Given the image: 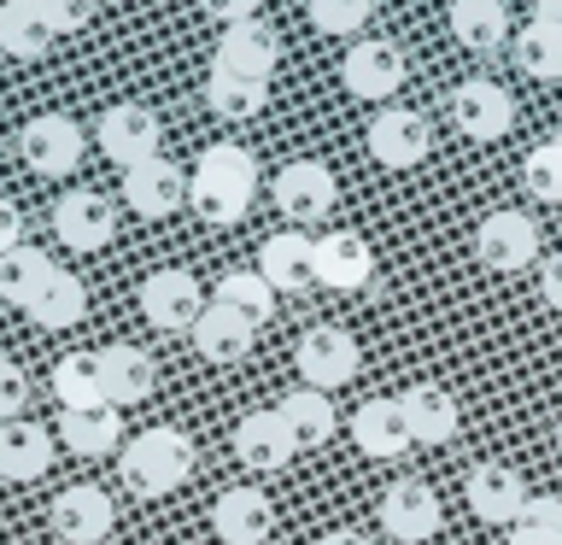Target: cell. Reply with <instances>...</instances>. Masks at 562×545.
<instances>
[{"mask_svg": "<svg viewBox=\"0 0 562 545\" xmlns=\"http://www.w3.org/2000/svg\"><path fill=\"white\" fill-rule=\"evenodd\" d=\"M258 200V158L235 147V141H217V147H205L200 153V165H193L188 176V205L200 211L205 223H240L246 211H252Z\"/></svg>", "mask_w": 562, "mask_h": 545, "instance_id": "6da1fadb", "label": "cell"}, {"mask_svg": "<svg viewBox=\"0 0 562 545\" xmlns=\"http://www.w3.org/2000/svg\"><path fill=\"white\" fill-rule=\"evenodd\" d=\"M193 464H200V452H193V440L182 429H140L117 452V475L135 499H165V492H176L193 475Z\"/></svg>", "mask_w": 562, "mask_h": 545, "instance_id": "7a4b0ae2", "label": "cell"}, {"mask_svg": "<svg viewBox=\"0 0 562 545\" xmlns=\"http://www.w3.org/2000/svg\"><path fill=\"white\" fill-rule=\"evenodd\" d=\"M94 135H100V153L112 158V165H123V170H135V165H147V158H158V141H165V130H158V112H153V105H140V100L105 105Z\"/></svg>", "mask_w": 562, "mask_h": 545, "instance_id": "3957f363", "label": "cell"}, {"mask_svg": "<svg viewBox=\"0 0 562 545\" xmlns=\"http://www.w3.org/2000/svg\"><path fill=\"white\" fill-rule=\"evenodd\" d=\"M474 258L498 276H516L539 258V223L527 211H486L474 229Z\"/></svg>", "mask_w": 562, "mask_h": 545, "instance_id": "277c9868", "label": "cell"}, {"mask_svg": "<svg viewBox=\"0 0 562 545\" xmlns=\"http://www.w3.org/2000/svg\"><path fill=\"white\" fill-rule=\"evenodd\" d=\"M293 364H299V381L305 387L334 393V387H346L363 369V352H358V341H351L346 329H311L305 341H299Z\"/></svg>", "mask_w": 562, "mask_h": 545, "instance_id": "5b68a950", "label": "cell"}, {"mask_svg": "<svg viewBox=\"0 0 562 545\" xmlns=\"http://www.w3.org/2000/svg\"><path fill=\"white\" fill-rule=\"evenodd\" d=\"M140 316H147L153 329L165 334H193V323L205 316V293L200 281H193L188 270H153L147 281H140Z\"/></svg>", "mask_w": 562, "mask_h": 545, "instance_id": "8992f818", "label": "cell"}, {"mask_svg": "<svg viewBox=\"0 0 562 545\" xmlns=\"http://www.w3.org/2000/svg\"><path fill=\"white\" fill-rule=\"evenodd\" d=\"M18 153H24V165L35 176H70V170L82 165V130L65 112H42V118L24 123Z\"/></svg>", "mask_w": 562, "mask_h": 545, "instance_id": "52a82bcc", "label": "cell"}, {"mask_svg": "<svg viewBox=\"0 0 562 545\" xmlns=\"http://www.w3.org/2000/svg\"><path fill=\"white\" fill-rule=\"evenodd\" d=\"M334 200H340V182H334L328 165H316V158L281 165V176H276V205H281V218H293V223H328Z\"/></svg>", "mask_w": 562, "mask_h": 545, "instance_id": "ba28073f", "label": "cell"}, {"mask_svg": "<svg viewBox=\"0 0 562 545\" xmlns=\"http://www.w3.org/2000/svg\"><path fill=\"white\" fill-rule=\"evenodd\" d=\"M369 153H375V165H386V170H411V165H422V158L434 153L428 118L411 112V105H386V112L369 123Z\"/></svg>", "mask_w": 562, "mask_h": 545, "instance_id": "9c48e42d", "label": "cell"}, {"mask_svg": "<svg viewBox=\"0 0 562 545\" xmlns=\"http://www.w3.org/2000/svg\"><path fill=\"white\" fill-rule=\"evenodd\" d=\"M53 235L65 246H77V253H100V246H112V235H117V211L94 188H70L65 200L53 205Z\"/></svg>", "mask_w": 562, "mask_h": 545, "instance_id": "30bf717a", "label": "cell"}, {"mask_svg": "<svg viewBox=\"0 0 562 545\" xmlns=\"http://www.w3.org/2000/svg\"><path fill=\"white\" fill-rule=\"evenodd\" d=\"M381 527L404 545H422L446 527V504H439V492L428 481H393L381 499Z\"/></svg>", "mask_w": 562, "mask_h": 545, "instance_id": "8fae6325", "label": "cell"}, {"mask_svg": "<svg viewBox=\"0 0 562 545\" xmlns=\"http://www.w3.org/2000/svg\"><path fill=\"white\" fill-rule=\"evenodd\" d=\"M53 527H59L65 545H100L105 534L117 527V504L112 492L94 487V481H77L53 499Z\"/></svg>", "mask_w": 562, "mask_h": 545, "instance_id": "7c38bea8", "label": "cell"}, {"mask_svg": "<svg viewBox=\"0 0 562 545\" xmlns=\"http://www.w3.org/2000/svg\"><path fill=\"white\" fill-rule=\"evenodd\" d=\"M235 457L252 475H276L299 457V440H293L288 422H281V411H252V416L235 422Z\"/></svg>", "mask_w": 562, "mask_h": 545, "instance_id": "4fadbf2b", "label": "cell"}, {"mask_svg": "<svg viewBox=\"0 0 562 545\" xmlns=\"http://www.w3.org/2000/svg\"><path fill=\"white\" fill-rule=\"evenodd\" d=\"M351 440H358V452L375 457V464H393V457H404L416 446L398 399H363L358 411H351Z\"/></svg>", "mask_w": 562, "mask_h": 545, "instance_id": "5bb4252c", "label": "cell"}, {"mask_svg": "<svg viewBox=\"0 0 562 545\" xmlns=\"http://www.w3.org/2000/svg\"><path fill=\"white\" fill-rule=\"evenodd\" d=\"M369 276H375V253H369L363 235H351V229H328V235L316 241V288L358 293V288H369Z\"/></svg>", "mask_w": 562, "mask_h": 545, "instance_id": "9a60e30c", "label": "cell"}, {"mask_svg": "<svg viewBox=\"0 0 562 545\" xmlns=\"http://www.w3.org/2000/svg\"><path fill=\"white\" fill-rule=\"evenodd\" d=\"M340 82L351 88L358 100H393L398 88H404V53L393 42H358L346 53V65H340Z\"/></svg>", "mask_w": 562, "mask_h": 545, "instance_id": "2e32d148", "label": "cell"}, {"mask_svg": "<svg viewBox=\"0 0 562 545\" xmlns=\"http://www.w3.org/2000/svg\"><path fill=\"white\" fill-rule=\"evenodd\" d=\"M270 527H276V510L258 487H228V492H217V504H211V534L223 545H263Z\"/></svg>", "mask_w": 562, "mask_h": 545, "instance_id": "e0dca14e", "label": "cell"}, {"mask_svg": "<svg viewBox=\"0 0 562 545\" xmlns=\"http://www.w3.org/2000/svg\"><path fill=\"white\" fill-rule=\"evenodd\" d=\"M123 200H130L135 218H170V211L188 200V176H182V165H170V158L158 153L147 165L123 170Z\"/></svg>", "mask_w": 562, "mask_h": 545, "instance_id": "ac0fdd59", "label": "cell"}, {"mask_svg": "<svg viewBox=\"0 0 562 545\" xmlns=\"http://www.w3.org/2000/svg\"><path fill=\"white\" fill-rule=\"evenodd\" d=\"M258 276L270 281L276 293H305L316 288V241L299 235V229H281L258 246Z\"/></svg>", "mask_w": 562, "mask_h": 545, "instance_id": "d6986e66", "label": "cell"}, {"mask_svg": "<svg viewBox=\"0 0 562 545\" xmlns=\"http://www.w3.org/2000/svg\"><path fill=\"white\" fill-rule=\"evenodd\" d=\"M527 481H521V469H509V464H474L469 469V510L481 522H516L521 510H527Z\"/></svg>", "mask_w": 562, "mask_h": 545, "instance_id": "ffe728a7", "label": "cell"}, {"mask_svg": "<svg viewBox=\"0 0 562 545\" xmlns=\"http://www.w3.org/2000/svg\"><path fill=\"white\" fill-rule=\"evenodd\" d=\"M53 452H59V440L47 434V422H0V475L7 481H42L53 469Z\"/></svg>", "mask_w": 562, "mask_h": 545, "instance_id": "44dd1931", "label": "cell"}, {"mask_svg": "<svg viewBox=\"0 0 562 545\" xmlns=\"http://www.w3.org/2000/svg\"><path fill=\"white\" fill-rule=\"evenodd\" d=\"M451 118L469 141H498V135H509V123H516V105H509V94L498 82H463L451 94Z\"/></svg>", "mask_w": 562, "mask_h": 545, "instance_id": "7402d4cb", "label": "cell"}, {"mask_svg": "<svg viewBox=\"0 0 562 545\" xmlns=\"http://www.w3.org/2000/svg\"><path fill=\"white\" fill-rule=\"evenodd\" d=\"M205 100H211V112L228 118V123L258 118L263 105H270V77H263V70H240V65H217V59H211Z\"/></svg>", "mask_w": 562, "mask_h": 545, "instance_id": "603a6c76", "label": "cell"}, {"mask_svg": "<svg viewBox=\"0 0 562 545\" xmlns=\"http://www.w3.org/2000/svg\"><path fill=\"white\" fill-rule=\"evenodd\" d=\"M398 404H404V422H411L416 446H446V440L457 434V422H463V411H457V399L446 393V387H434V381L404 387Z\"/></svg>", "mask_w": 562, "mask_h": 545, "instance_id": "cb8c5ba5", "label": "cell"}, {"mask_svg": "<svg viewBox=\"0 0 562 545\" xmlns=\"http://www.w3.org/2000/svg\"><path fill=\"white\" fill-rule=\"evenodd\" d=\"M100 381H105V404H140V399H153V387H158V364L147 358L140 346H105L100 352Z\"/></svg>", "mask_w": 562, "mask_h": 545, "instance_id": "d4e9b609", "label": "cell"}, {"mask_svg": "<svg viewBox=\"0 0 562 545\" xmlns=\"http://www.w3.org/2000/svg\"><path fill=\"white\" fill-rule=\"evenodd\" d=\"M59 446L77 457H112L123 452V411L117 404H100V411H65L59 416Z\"/></svg>", "mask_w": 562, "mask_h": 545, "instance_id": "484cf974", "label": "cell"}, {"mask_svg": "<svg viewBox=\"0 0 562 545\" xmlns=\"http://www.w3.org/2000/svg\"><path fill=\"white\" fill-rule=\"evenodd\" d=\"M24 316L35 329H77L82 316H88V288H82V276H70L53 264V276L35 288V299L24 305Z\"/></svg>", "mask_w": 562, "mask_h": 545, "instance_id": "4316f807", "label": "cell"}, {"mask_svg": "<svg viewBox=\"0 0 562 545\" xmlns=\"http://www.w3.org/2000/svg\"><path fill=\"white\" fill-rule=\"evenodd\" d=\"M252 334H258V329L246 323V316H235L228 305H217V299H211L205 316L193 323V346H200L205 364H240L246 352H252Z\"/></svg>", "mask_w": 562, "mask_h": 545, "instance_id": "83f0119b", "label": "cell"}, {"mask_svg": "<svg viewBox=\"0 0 562 545\" xmlns=\"http://www.w3.org/2000/svg\"><path fill=\"white\" fill-rule=\"evenodd\" d=\"M276 59H281V35L263 24V18L228 24L223 42H217V65H240V70H263V77H276Z\"/></svg>", "mask_w": 562, "mask_h": 545, "instance_id": "f1b7e54d", "label": "cell"}, {"mask_svg": "<svg viewBox=\"0 0 562 545\" xmlns=\"http://www.w3.org/2000/svg\"><path fill=\"white\" fill-rule=\"evenodd\" d=\"M53 399L65 411H100L105 404V381H100V352H65L53 364Z\"/></svg>", "mask_w": 562, "mask_h": 545, "instance_id": "f546056e", "label": "cell"}, {"mask_svg": "<svg viewBox=\"0 0 562 545\" xmlns=\"http://www.w3.org/2000/svg\"><path fill=\"white\" fill-rule=\"evenodd\" d=\"M451 35H457V42H463L469 53L504 47V35H509L504 0H451Z\"/></svg>", "mask_w": 562, "mask_h": 545, "instance_id": "4dcf8cb0", "label": "cell"}, {"mask_svg": "<svg viewBox=\"0 0 562 545\" xmlns=\"http://www.w3.org/2000/svg\"><path fill=\"white\" fill-rule=\"evenodd\" d=\"M53 47V30L47 18L35 12V0H0V53L12 59H42Z\"/></svg>", "mask_w": 562, "mask_h": 545, "instance_id": "1f68e13d", "label": "cell"}, {"mask_svg": "<svg viewBox=\"0 0 562 545\" xmlns=\"http://www.w3.org/2000/svg\"><path fill=\"white\" fill-rule=\"evenodd\" d=\"M276 411H281V422L293 429L299 446H323V440L340 429V416H334V399L316 393V387H299V393H288V399L276 404Z\"/></svg>", "mask_w": 562, "mask_h": 545, "instance_id": "d6a6232c", "label": "cell"}, {"mask_svg": "<svg viewBox=\"0 0 562 545\" xmlns=\"http://www.w3.org/2000/svg\"><path fill=\"white\" fill-rule=\"evenodd\" d=\"M276 299H281V293H276L258 270H228V276L217 281V305H228L235 316H246L252 329H263V323L276 316Z\"/></svg>", "mask_w": 562, "mask_h": 545, "instance_id": "836d02e7", "label": "cell"}, {"mask_svg": "<svg viewBox=\"0 0 562 545\" xmlns=\"http://www.w3.org/2000/svg\"><path fill=\"white\" fill-rule=\"evenodd\" d=\"M516 65L539 82H562V24L533 18L527 30H516Z\"/></svg>", "mask_w": 562, "mask_h": 545, "instance_id": "e575fe53", "label": "cell"}, {"mask_svg": "<svg viewBox=\"0 0 562 545\" xmlns=\"http://www.w3.org/2000/svg\"><path fill=\"white\" fill-rule=\"evenodd\" d=\"M47 276H53V258L42 253V246H18V253L0 258V299L24 311L30 299H35V288H42Z\"/></svg>", "mask_w": 562, "mask_h": 545, "instance_id": "d590c367", "label": "cell"}, {"mask_svg": "<svg viewBox=\"0 0 562 545\" xmlns=\"http://www.w3.org/2000/svg\"><path fill=\"white\" fill-rule=\"evenodd\" d=\"M521 176H527V193H533V200L562 205V147H557V141H544V147L527 153Z\"/></svg>", "mask_w": 562, "mask_h": 545, "instance_id": "8d00e7d4", "label": "cell"}, {"mask_svg": "<svg viewBox=\"0 0 562 545\" xmlns=\"http://www.w3.org/2000/svg\"><path fill=\"white\" fill-rule=\"evenodd\" d=\"M305 12L323 35H351L369 24V0H305Z\"/></svg>", "mask_w": 562, "mask_h": 545, "instance_id": "74e56055", "label": "cell"}, {"mask_svg": "<svg viewBox=\"0 0 562 545\" xmlns=\"http://www.w3.org/2000/svg\"><path fill=\"white\" fill-rule=\"evenodd\" d=\"M35 12L47 18L53 35H77L88 18H94V0H35Z\"/></svg>", "mask_w": 562, "mask_h": 545, "instance_id": "f35d334b", "label": "cell"}, {"mask_svg": "<svg viewBox=\"0 0 562 545\" xmlns=\"http://www.w3.org/2000/svg\"><path fill=\"white\" fill-rule=\"evenodd\" d=\"M516 527H527V534H544L562 545V499H551V492H539V499H527V510L516 516Z\"/></svg>", "mask_w": 562, "mask_h": 545, "instance_id": "ab89813d", "label": "cell"}, {"mask_svg": "<svg viewBox=\"0 0 562 545\" xmlns=\"http://www.w3.org/2000/svg\"><path fill=\"white\" fill-rule=\"evenodd\" d=\"M24 404H30V376H24V364L0 358V422H18V416H24Z\"/></svg>", "mask_w": 562, "mask_h": 545, "instance_id": "60d3db41", "label": "cell"}, {"mask_svg": "<svg viewBox=\"0 0 562 545\" xmlns=\"http://www.w3.org/2000/svg\"><path fill=\"white\" fill-rule=\"evenodd\" d=\"M200 7H205V18H217V24L228 30V24H246V18H258L263 0H200Z\"/></svg>", "mask_w": 562, "mask_h": 545, "instance_id": "b9f144b4", "label": "cell"}, {"mask_svg": "<svg viewBox=\"0 0 562 545\" xmlns=\"http://www.w3.org/2000/svg\"><path fill=\"white\" fill-rule=\"evenodd\" d=\"M18 246H24V211L12 200H0V258L18 253Z\"/></svg>", "mask_w": 562, "mask_h": 545, "instance_id": "7bdbcfd3", "label": "cell"}, {"mask_svg": "<svg viewBox=\"0 0 562 545\" xmlns=\"http://www.w3.org/2000/svg\"><path fill=\"white\" fill-rule=\"evenodd\" d=\"M539 293H544V305H551V311H562V253L539 264Z\"/></svg>", "mask_w": 562, "mask_h": 545, "instance_id": "ee69618b", "label": "cell"}, {"mask_svg": "<svg viewBox=\"0 0 562 545\" xmlns=\"http://www.w3.org/2000/svg\"><path fill=\"white\" fill-rule=\"evenodd\" d=\"M316 545H369V540L358 534V527H328V534L316 540Z\"/></svg>", "mask_w": 562, "mask_h": 545, "instance_id": "f6af8a7d", "label": "cell"}, {"mask_svg": "<svg viewBox=\"0 0 562 545\" xmlns=\"http://www.w3.org/2000/svg\"><path fill=\"white\" fill-rule=\"evenodd\" d=\"M509 545H557V540H544V534H527V527H509Z\"/></svg>", "mask_w": 562, "mask_h": 545, "instance_id": "bcb514c9", "label": "cell"}, {"mask_svg": "<svg viewBox=\"0 0 562 545\" xmlns=\"http://www.w3.org/2000/svg\"><path fill=\"white\" fill-rule=\"evenodd\" d=\"M527 7H533V12H551V7H562V0H527Z\"/></svg>", "mask_w": 562, "mask_h": 545, "instance_id": "7dc6e473", "label": "cell"}, {"mask_svg": "<svg viewBox=\"0 0 562 545\" xmlns=\"http://www.w3.org/2000/svg\"><path fill=\"white\" fill-rule=\"evenodd\" d=\"M557 452H562V422H557Z\"/></svg>", "mask_w": 562, "mask_h": 545, "instance_id": "c3c4849f", "label": "cell"}, {"mask_svg": "<svg viewBox=\"0 0 562 545\" xmlns=\"http://www.w3.org/2000/svg\"><path fill=\"white\" fill-rule=\"evenodd\" d=\"M551 141H557V147H562V130H557V135H551Z\"/></svg>", "mask_w": 562, "mask_h": 545, "instance_id": "681fc988", "label": "cell"}]
</instances>
